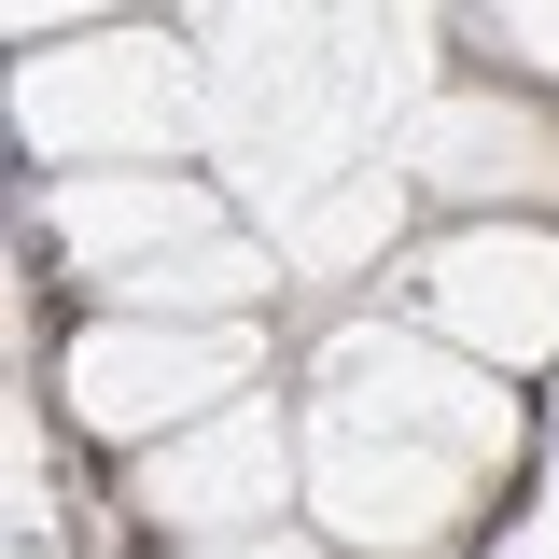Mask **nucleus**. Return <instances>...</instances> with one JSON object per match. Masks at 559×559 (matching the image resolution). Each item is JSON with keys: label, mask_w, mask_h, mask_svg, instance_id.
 I'll list each match as a JSON object with an SVG mask.
<instances>
[{"label": "nucleus", "mask_w": 559, "mask_h": 559, "mask_svg": "<svg viewBox=\"0 0 559 559\" xmlns=\"http://www.w3.org/2000/svg\"><path fill=\"white\" fill-rule=\"evenodd\" d=\"M392 294H406L462 364H518V378L559 364V224H532V210H518V224L476 210V224L419 238L406 266H392Z\"/></svg>", "instance_id": "nucleus-1"}, {"label": "nucleus", "mask_w": 559, "mask_h": 559, "mask_svg": "<svg viewBox=\"0 0 559 559\" xmlns=\"http://www.w3.org/2000/svg\"><path fill=\"white\" fill-rule=\"evenodd\" d=\"M238 378H252V336H197V322H154V308H84L70 364H57L70 419L112 433V448H168V433L224 419Z\"/></svg>", "instance_id": "nucleus-2"}, {"label": "nucleus", "mask_w": 559, "mask_h": 559, "mask_svg": "<svg viewBox=\"0 0 559 559\" xmlns=\"http://www.w3.org/2000/svg\"><path fill=\"white\" fill-rule=\"evenodd\" d=\"M294 448H308V532L322 546H448L462 532V503L489 489V462H462V448H406V433H349V419H294Z\"/></svg>", "instance_id": "nucleus-3"}, {"label": "nucleus", "mask_w": 559, "mask_h": 559, "mask_svg": "<svg viewBox=\"0 0 559 559\" xmlns=\"http://www.w3.org/2000/svg\"><path fill=\"white\" fill-rule=\"evenodd\" d=\"M308 419L406 433V448H462V462H503V433H518V406L489 392V364H433V349H406L392 322L322 336V364H308Z\"/></svg>", "instance_id": "nucleus-4"}, {"label": "nucleus", "mask_w": 559, "mask_h": 559, "mask_svg": "<svg viewBox=\"0 0 559 559\" xmlns=\"http://www.w3.org/2000/svg\"><path fill=\"white\" fill-rule=\"evenodd\" d=\"M280 489H308V448H294V419H280L266 392H238L224 419H197V433L154 448V518L197 532V546H224V532H280Z\"/></svg>", "instance_id": "nucleus-5"}, {"label": "nucleus", "mask_w": 559, "mask_h": 559, "mask_svg": "<svg viewBox=\"0 0 559 559\" xmlns=\"http://www.w3.org/2000/svg\"><path fill=\"white\" fill-rule=\"evenodd\" d=\"M476 14H503V84H559V0H476Z\"/></svg>", "instance_id": "nucleus-6"}, {"label": "nucleus", "mask_w": 559, "mask_h": 559, "mask_svg": "<svg viewBox=\"0 0 559 559\" xmlns=\"http://www.w3.org/2000/svg\"><path fill=\"white\" fill-rule=\"evenodd\" d=\"M197 559H349V546H322V532H224V546H197Z\"/></svg>", "instance_id": "nucleus-7"}]
</instances>
